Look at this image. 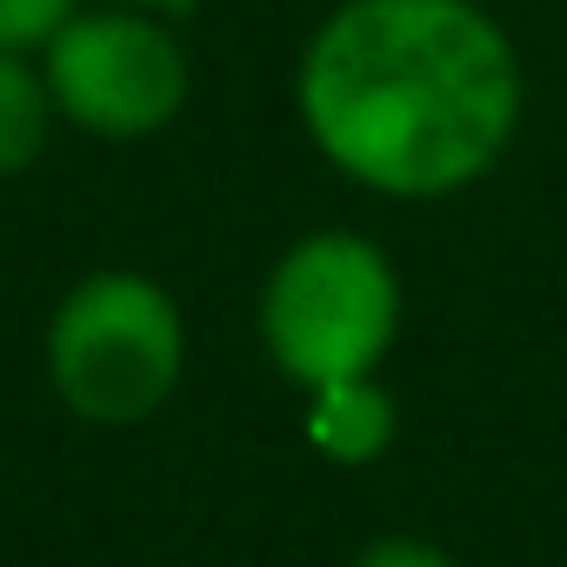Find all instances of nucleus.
Segmentation results:
<instances>
[{"label": "nucleus", "mask_w": 567, "mask_h": 567, "mask_svg": "<svg viewBox=\"0 0 567 567\" xmlns=\"http://www.w3.org/2000/svg\"><path fill=\"white\" fill-rule=\"evenodd\" d=\"M295 107L341 181L447 200L514 147L527 74L481 0H341L301 48Z\"/></svg>", "instance_id": "1"}, {"label": "nucleus", "mask_w": 567, "mask_h": 567, "mask_svg": "<svg viewBox=\"0 0 567 567\" xmlns=\"http://www.w3.org/2000/svg\"><path fill=\"white\" fill-rule=\"evenodd\" d=\"M401 341V274L381 240L321 227L280 247L260 280V348L295 394L381 374Z\"/></svg>", "instance_id": "2"}, {"label": "nucleus", "mask_w": 567, "mask_h": 567, "mask_svg": "<svg viewBox=\"0 0 567 567\" xmlns=\"http://www.w3.org/2000/svg\"><path fill=\"white\" fill-rule=\"evenodd\" d=\"M187 374L181 301L141 267H94L48 315V381L87 427L154 421Z\"/></svg>", "instance_id": "3"}, {"label": "nucleus", "mask_w": 567, "mask_h": 567, "mask_svg": "<svg viewBox=\"0 0 567 567\" xmlns=\"http://www.w3.org/2000/svg\"><path fill=\"white\" fill-rule=\"evenodd\" d=\"M41 74L54 94V114L94 141H147L167 134L194 94V61L167 14L147 8H74L48 48Z\"/></svg>", "instance_id": "4"}, {"label": "nucleus", "mask_w": 567, "mask_h": 567, "mask_svg": "<svg viewBox=\"0 0 567 567\" xmlns=\"http://www.w3.org/2000/svg\"><path fill=\"white\" fill-rule=\"evenodd\" d=\"M401 434V401L381 388V374L328 381L301 394V447L328 467H374Z\"/></svg>", "instance_id": "5"}, {"label": "nucleus", "mask_w": 567, "mask_h": 567, "mask_svg": "<svg viewBox=\"0 0 567 567\" xmlns=\"http://www.w3.org/2000/svg\"><path fill=\"white\" fill-rule=\"evenodd\" d=\"M54 127H61V114H54L41 54L0 48V181H21L48 154Z\"/></svg>", "instance_id": "6"}, {"label": "nucleus", "mask_w": 567, "mask_h": 567, "mask_svg": "<svg viewBox=\"0 0 567 567\" xmlns=\"http://www.w3.org/2000/svg\"><path fill=\"white\" fill-rule=\"evenodd\" d=\"M81 8V0H0V48H21V54H41L48 34Z\"/></svg>", "instance_id": "7"}, {"label": "nucleus", "mask_w": 567, "mask_h": 567, "mask_svg": "<svg viewBox=\"0 0 567 567\" xmlns=\"http://www.w3.org/2000/svg\"><path fill=\"white\" fill-rule=\"evenodd\" d=\"M354 567H461V560L441 540H421V534H374L354 554Z\"/></svg>", "instance_id": "8"}, {"label": "nucleus", "mask_w": 567, "mask_h": 567, "mask_svg": "<svg viewBox=\"0 0 567 567\" xmlns=\"http://www.w3.org/2000/svg\"><path fill=\"white\" fill-rule=\"evenodd\" d=\"M114 8H147V14H167V21H181V14H194L200 0H114Z\"/></svg>", "instance_id": "9"}]
</instances>
